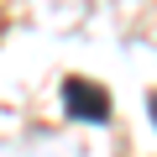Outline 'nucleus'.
Listing matches in <instances>:
<instances>
[{"instance_id":"2","label":"nucleus","mask_w":157,"mask_h":157,"mask_svg":"<svg viewBox=\"0 0 157 157\" xmlns=\"http://www.w3.org/2000/svg\"><path fill=\"white\" fill-rule=\"evenodd\" d=\"M147 115H152V126H157V89L147 94Z\"/></svg>"},{"instance_id":"1","label":"nucleus","mask_w":157,"mask_h":157,"mask_svg":"<svg viewBox=\"0 0 157 157\" xmlns=\"http://www.w3.org/2000/svg\"><path fill=\"white\" fill-rule=\"evenodd\" d=\"M58 100H63L68 121H84V126H105L110 121V94H105V84H94V78H78V73L63 78Z\"/></svg>"}]
</instances>
